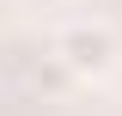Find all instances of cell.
I'll return each instance as SVG.
<instances>
[{
    "mask_svg": "<svg viewBox=\"0 0 122 116\" xmlns=\"http://www.w3.org/2000/svg\"><path fill=\"white\" fill-rule=\"evenodd\" d=\"M49 49H55L61 73H73V79H86V86L110 79L116 61H122V43H116V31H110L104 18H67Z\"/></svg>",
    "mask_w": 122,
    "mask_h": 116,
    "instance_id": "1",
    "label": "cell"
}]
</instances>
